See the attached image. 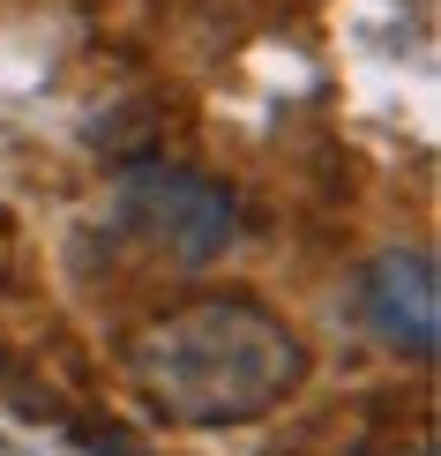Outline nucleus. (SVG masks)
I'll return each mask as SVG.
<instances>
[{
  "label": "nucleus",
  "mask_w": 441,
  "mask_h": 456,
  "mask_svg": "<svg viewBox=\"0 0 441 456\" xmlns=\"http://www.w3.org/2000/svg\"><path fill=\"white\" fill-rule=\"evenodd\" d=\"M359 307L381 337H389L396 352L412 359H434V262L427 255H381L367 262V277H359Z\"/></svg>",
  "instance_id": "7ed1b4c3"
},
{
  "label": "nucleus",
  "mask_w": 441,
  "mask_h": 456,
  "mask_svg": "<svg viewBox=\"0 0 441 456\" xmlns=\"http://www.w3.org/2000/svg\"><path fill=\"white\" fill-rule=\"evenodd\" d=\"M135 367L172 419L225 427V419H255L277 396H292L299 374H306V345L262 307L209 299V307H187V314L158 322L143 337Z\"/></svg>",
  "instance_id": "f257e3e1"
},
{
  "label": "nucleus",
  "mask_w": 441,
  "mask_h": 456,
  "mask_svg": "<svg viewBox=\"0 0 441 456\" xmlns=\"http://www.w3.org/2000/svg\"><path fill=\"white\" fill-rule=\"evenodd\" d=\"M127 217L165 247L172 262H209L233 240V195L202 173H135L127 180Z\"/></svg>",
  "instance_id": "f03ea898"
}]
</instances>
